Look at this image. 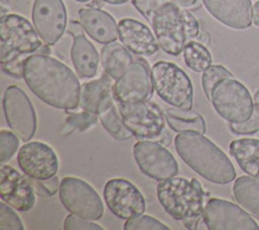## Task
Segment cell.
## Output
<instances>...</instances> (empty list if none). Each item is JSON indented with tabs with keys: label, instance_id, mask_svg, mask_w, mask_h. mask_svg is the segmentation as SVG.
Instances as JSON below:
<instances>
[{
	"label": "cell",
	"instance_id": "6da1fadb",
	"mask_svg": "<svg viewBox=\"0 0 259 230\" xmlns=\"http://www.w3.org/2000/svg\"><path fill=\"white\" fill-rule=\"evenodd\" d=\"M22 78L30 91L47 104L64 110L79 106V79L56 58L41 53L30 55L23 62Z\"/></svg>",
	"mask_w": 259,
	"mask_h": 230
},
{
	"label": "cell",
	"instance_id": "7a4b0ae2",
	"mask_svg": "<svg viewBox=\"0 0 259 230\" xmlns=\"http://www.w3.org/2000/svg\"><path fill=\"white\" fill-rule=\"evenodd\" d=\"M140 13L151 25L160 48L169 55L178 56L199 35L197 19L169 0H152Z\"/></svg>",
	"mask_w": 259,
	"mask_h": 230
},
{
	"label": "cell",
	"instance_id": "3957f363",
	"mask_svg": "<svg viewBox=\"0 0 259 230\" xmlns=\"http://www.w3.org/2000/svg\"><path fill=\"white\" fill-rule=\"evenodd\" d=\"M0 63L2 71L16 79L22 78L24 60L32 54L50 55L33 24L19 14L7 13L0 19Z\"/></svg>",
	"mask_w": 259,
	"mask_h": 230
},
{
	"label": "cell",
	"instance_id": "277c9868",
	"mask_svg": "<svg viewBox=\"0 0 259 230\" xmlns=\"http://www.w3.org/2000/svg\"><path fill=\"white\" fill-rule=\"evenodd\" d=\"M174 147L180 158L204 179L227 184L236 178V170L227 156L203 134L186 132L174 139Z\"/></svg>",
	"mask_w": 259,
	"mask_h": 230
},
{
	"label": "cell",
	"instance_id": "5b68a950",
	"mask_svg": "<svg viewBox=\"0 0 259 230\" xmlns=\"http://www.w3.org/2000/svg\"><path fill=\"white\" fill-rule=\"evenodd\" d=\"M157 197L164 210L175 220L183 221L188 229H196L202 219L204 190L196 178L173 176L157 185Z\"/></svg>",
	"mask_w": 259,
	"mask_h": 230
},
{
	"label": "cell",
	"instance_id": "8992f818",
	"mask_svg": "<svg viewBox=\"0 0 259 230\" xmlns=\"http://www.w3.org/2000/svg\"><path fill=\"white\" fill-rule=\"evenodd\" d=\"M124 126L138 141H155L169 146L171 137L166 130L164 110L153 101L122 104L115 102Z\"/></svg>",
	"mask_w": 259,
	"mask_h": 230
},
{
	"label": "cell",
	"instance_id": "52a82bcc",
	"mask_svg": "<svg viewBox=\"0 0 259 230\" xmlns=\"http://www.w3.org/2000/svg\"><path fill=\"white\" fill-rule=\"evenodd\" d=\"M152 82L159 97L171 106L191 109L193 86L188 75L176 64L159 61L151 68Z\"/></svg>",
	"mask_w": 259,
	"mask_h": 230
},
{
	"label": "cell",
	"instance_id": "ba28073f",
	"mask_svg": "<svg viewBox=\"0 0 259 230\" xmlns=\"http://www.w3.org/2000/svg\"><path fill=\"white\" fill-rule=\"evenodd\" d=\"M210 101L218 114L229 124L247 121L254 106L249 90L235 77L220 80L211 90Z\"/></svg>",
	"mask_w": 259,
	"mask_h": 230
},
{
	"label": "cell",
	"instance_id": "9c48e42d",
	"mask_svg": "<svg viewBox=\"0 0 259 230\" xmlns=\"http://www.w3.org/2000/svg\"><path fill=\"white\" fill-rule=\"evenodd\" d=\"M59 197L63 206L80 218L96 221L103 215L104 206L99 195L81 178L64 177L60 183Z\"/></svg>",
	"mask_w": 259,
	"mask_h": 230
},
{
	"label": "cell",
	"instance_id": "30bf717a",
	"mask_svg": "<svg viewBox=\"0 0 259 230\" xmlns=\"http://www.w3.org/2000/svg\"><path fill=\"white\" fill-rule=\"evenodd\" d=\"M2 106L11 131L23 142L32 139L36 131V114L26 93L16 85L6 87Z\"/></svg>",
	"mask_w": 259,
	"mask_h": 230
},
{
	"label": "cell",
	"instance_id": "8fae6325",
	"mask_svg": "<svg viewBox=\"0 0 259 230\" xmlns=\"http://www.w3.org/2000/svg\"><path fill=\"white\" fill-rule=\"evenodd\" d=\"M154 91L151 68L143 58H137L112 86L115 102L122 104L150 100Z\"/></svg>",
	"mask_w": 259,
	"mask_h": 230
},
{
	"label": "cell",
	"instance_id": "7c38bea8",
	"mask_svg": "<svg viewBox=\"0 0 259 230\" xmlns=\"http://www.w3.org/2000/svg\"><path fill=\"white\" fill-rule=\"evenodd\" d=\"M133 154L140 170L147 176L162 181L178 174V164L164 145L155 141H138Z\"/></svg>",
	"mask_w": 259,
	"mask_h": 230
},
{
	"label": "cell",
	"instance_id": "4fadbf2b",
	"mask_svg": "<svg viewBox=\"0 0 259 230\" xmlns=\"http://www.w3.org/2000/svg\"><path fill=\"white\" fill-rule=\"evenodd\" d=\"M202 220L209 230H259V225L242 207L218 198L207 201Z\"/></svg>",
	"mask_w": 259,
	"mask_h": 230
},
{
	"label": "cell",
	"instance_id": "5bb4252c",
	"mask_svg": "<svg viewBox=\"0 0 259 230\" xmlns=\"http://www.w3.org/2000/svg\"><path fill=\"white\" fill-rule=\"evenodd\" d=\"M103 197L110 212L124 220L144 214L146 201L140 189L123 178L109 179L103 188Z\"/></svg>",
	"mask_w": 259,
	"mask_h": 230
},
{
	"label": "cell",
	"instance_id": "9a60e30c",
	"mask_svg": "<svg viewBox=\"0 0 259 230\" xmlns=\"http://www.w3.org/2000/svg\"><path fill=\"white\" fill-rule=\"evenodd\" d=\"M32 24L44 44L56 45L67 30V9L63 0H34Z\"/></svg>",
	"mask_w": 259,
	"mask_h": 230
},
{
	"label": "cell",
	"instance_id": "2e32d148",
	"mask_svg": "<svg viewBox=\"0 0 259 230\" xmlns=\"http://www.w3.org/2000/svg\"><path fill=\"white\" fill-rule=\"evenodd\" d=\"M17 163L22 172L31 178L47 179L57 174L59 159L48 144L39 141L27 142L17 153Z\"/></svg>",
	"mask_w": 259,
	"mask_h": 230
},
{
	"label": "cell",
	"instance_id": "e0dca14e",
	"mask_svg": "<svg viewBox=\"0 0 259 230\" xmlns=\"http://www.w3.org/2000/svg\"><path fill=\"white\" fill-rule=\"evenodd\" d=\"M0 173V197L2 201L21 212L32 209L35 203V193L29 178L24 177L8 164L1 165Z\"/></svg>",
	"mask_w": 259,
	"mask_h": 230
},
{
	"label": "cell",
	"instance_id": "ac0fdd59",
	"mask_svg": "<svg viewBox=\"0 0 259 230\" xmlns=\"http://www.w3.org/2000/svg\"><path fill=\"white\" fill-rule=\"evenodd\" d=\"M202 3L211 16L228 27L246 29L252 24L251 0H202Z\"/></svg>",
	"mask_w": 259,
	"mask_h": 230
},
{
	"label": "cell",
	"instance_id": "d6986e66",
	"mask_svg": "<svg viewBox=\"0 0 259 230\" xmlns=\"http://www.w3.org/2000/svg\"><path fill=\"white\" fill-rule=\"evenodd\" d=\"M118 39L121 44L137 56L150 57L156 54L160 45L154 32L143 22L123 18L118 21Z\"/></svg>",
	"mask_w": 259,
	"mask_h": 230
},
{
	"label": "cell",
	"instance_id": "ffe728a7",
	"mask_svg": "<svg viewBox=\"0 0 259 230\" xmlns=\"http://www.w3.org/2000/svg\"><path fill=\"white\" fill-rule=\"evenodd\" d=\"M79 21L84 31L93 41L105 45L118 37V26L108 12L97 7H85L78 11Z\"/></svg>",
	"mask_w": 259,
	"mask_h": 230
},
{
	"label": "cell",
	"instance_id": "44dd1931",
	"mask_svg": "<svg viewBox=\"0 0 259 230\" xmlns=\"http://www.w3.org/2000/svg\"><path fill=\"white\" fill-rule=\"evenodd\" d=\"M70 57L79 78L91 79L96 76L100 56L84 32L73 35Z\"/></svg>",
	"mask_w": 259,
	"mask_h": 230
},
{
	"label": "cell",
	"instance_id": "7402d4cb",
	"mask_svg": "<svg viewBox=\"0 0 259 230\" xmlns=\"http://www.w3.org/2000/svg\"><path fill=\"white\" fill-rule=\"evenodd\" d=\"M229 150L240 168L259 179V139L242 138L231 142Z\"/></svg>",
	"mask_w": 259,
	"mask_h": 230
},
{
	"label": "cell",
	"instance_id": "603a6c76",
	"mask_svg": "<svg viewBox=\"0 0 259 230\" xmlns=\"http://www.w3.org/2000/svg\"><path fill=\"white\" fill-rule=\"evenodd\" d=\"M132 52L122 44L112 42L103 45L100 52V63L103 71L113 80L119 78L133 64Z\"/></svg>",
	"mask_w": 259,
	"mask_h": 230
},
{
	"label": "cell",
	"instance_id": "cb8c5ba5",
	"mask_svg": "<svg viewBox=\"0 0 259 230\" xmlns=\"http://www.w3.org/2000/svg\"><path fill=\"white\" fill-rule=\"evenodd\" d=\"M99 122L103 128L118 141L127 140L133 136L131 131L124 126L115 100L112 96V92L105 95L98 107Z\"/></svg>",
	"mask_w": 259,
	"mask_h": 230
},
{
	"label": "cell",
	"instance_id": "d4e9b609",
	"mask_svg": "<svg viewBox=\"0 0 259 230\" xmlns=\"http://www.w3.org/2000/svg\"><path fill=\"white\" fill-rule=\"evenodd\" d=\"M164 114L168 126L178 134L194 132L204 135L206 132L204 119L197 111L170 106L164 109Z\"/></svg>",
	"mask_w": 259,
	"mask_h": 230
},
{
	"label": "cell",
	"instance_id": "484cf974",
	"mask_svg": "<svg viewBox=\"0 0 259 230\" xmlns=\"http://www.w3.org/2000/svg\"><path fill=\"white\" fill-rule=\"evenodd\" d=\"M112 78L106 73L99 79H94L81 85L79 106L83 110L98 113V107L102 98L112 92Z\"/></svg>",
	"mask_w": 259,
	"mask_h": 230
},
{
	"label": "cell",
	"instance_id": "4316f807",
	"mask_svg": "<svg viewBox=\"0 0 259 230\" xmlns=\"http://www.w3.org/2000/svg\"><path fill=\"white\" fill-rule=\"evenodd\" d=\"M236 202L250 215L259 218V179L242 175L233 184Z\"/></svg>",
	"mask_w": 259,
	"mask_h": 230
},
{
	"label": "cell",
	"instance_id": "83f0119b",
	"mask_svg": "<svg viewBox=\"0 0 259 230\" xmlns=\"http://www.w3.org/2000/svg\"><path fill=\"white\" fill-rule=\"evenodd\" d=\"M182 53L186 66L194 72L201 73L211 65L212 59L209 51L198 42H189Z\"/></svg>",
	"mask_w": 259,
	"mask_h": 230
},
{
	"label": "cell",
	"instance_id": "f1b7e54d",
	"mask_svg": "<svg viewBox=\"0 0 259 230\" xmlns=\"http://www.w3.org/2000/svg\"><path fill=\"white\" fill-rule=\"evenodd\" d=\"M67 112H69L67 110ZM99 121L98 114L83 110L80 112H69L65 127L61 131L62 136H68L75 130L85 132Z\"/></svg>",
	"mask_w": 259,
	"mask_h": 230
},
{
	"label": "cell",
	"instance_id": "f546056e",
	"mask_svg": "<svg viewBox=\"0 0 259 230\" xmlns=\"http://www.w3.org/2000/svg\"><path fill=\"white\" fill-rule=\"evenodd\" d=\"M224 78H234V75L222 65H210L201 75V85L204 95L210 100V94L213 86Z\"/></svg>",
	"mask_w": 259,
	"mask_h": 230
},
{
	"label": "cell",
	"instance_id": "4dcf8cb0",
	"mask_svg": "<svg viewBox=\"0 0 259 230\" xmlns=\"http://www.w3.org/2000/svg\"><path fill=\"white\" fill-rule=\"evenodd\" d=\"M19 138L11 131L1 130L0 132V163L3 165L9 161L17 152Z\"/></svg>",
	"mask_w": 259,
	"mask_h": 230
},
{
	"label": "cell",
	"instance_id": "1f68e13d",
	"mask_svg": "<svg viewBox=\"0 0 259 230\" xmlns=\"http://www.w3.org/2000/svg\"><path fill=\"white\" fill-rule=\"evenodd\" d=\"M124 230H169L165 224L149 215H141L124 222Z\"/></svg>",
	"mask_w": 259,
	"mask_h": 230
},
{
	"label": "cell",
	"instance_id": "d6a6232c",
	"mask_svg": "<svg viewBox=\"0 0 259 230\" xmlns=\"http://www.w3.org/2000/svg\"><path fill=\"white\" fill-rule=\"evenodd\" d=\"M14 209V208H13ZM11 206L4 201L0 204V230H23L24 226L19 216Z\"/></svg>",
	"mask_w": 259,
	"mask_h": 230
},
{
	"label": "cell",
	"instance_id": "836d02e7",
	"mask_svg": "<svg viewBox=\"0 0 259 230\" xmlns=\"http://www.w3.org/2000/svg\"><path fill=\"white\" fill-rule=\"evenodd\" d=\"M230 130L236 135H252L259 132V103H255L251 117L238 124H230Z\"/></svg>",
	"mask_w": 259,
	"mask_h": 230
},
{
	"label": "cell",
	"instance_id": "e575fe53",
	"mask_svg": "<svg viewBox=\"0 0 259 230\" xmlns=\"http://www.w3.org/2000/svg\"><path fill=\"white\" fill-rule=\"evenodd\" d=\"M34 193L40 197H51L57 194V191L60 189V183L59 177L54 175L47 179H36L28 177Z\"/></svg>",
	"mask_w": 259,
	"mask_h": 230
},
{
	"label": "cell",
	"instance_id": "d590c367",
	"mask_svg": "<svg viewBox=\"0 0 259 230\" xmlns=\"http://www.w3.org/2000/svg\"><path fill=\"white\" fill-rule=\"evenodd\" d=\"M65 230H103V228L94 223L92 220L80 218L74 214H70L64 221Z\"/></svg>",
	"mask_w": 259,
	"mask_h": 230
},
{
	"label": "cell",
	"instance_id": "8d00e7d4",
	"mask_svg": "<svg viewBox=\"0 0 259 230\" xmlns=\"http://www.w3.org/2000/svg\"><path fill=\"white\" fill-rule=\"evenodd\" d=\"M171 2H173L174 4L178 5L179 7H182V8H189V7H192L194 6L198 0H169Z\"/></svg>",
	"mask_w": 259,
	"mask_h": 230
},
{
	"label": "cell",
	"instance_id": "74e56055",
	"mask_svg": "<svg viewBox=\"0 0 259 230\" xmlns=\"http://www.w3.org/2000/svg\"><path fill=\"white\" fill-rule=\"evenodd\" d=\"M253 23L256 26H259V1L255 2V4L253 5Z\"/></svg>",
	"mask_w": 259,
	"mask_h": 230
},
{
	"label": "cell",
	"instance_id": "f35d334b",
	"mask_svg": "<svg viewBox=\"0 0 259 230\" xmlns=\"http://www.w3.org/2000/svg\"><path fill=\"white\" fill-rule=\"evenodd\" d=\"M102 1L111 5H121V4L127 3L131 0H102Z\"/></svg>",
	"mask_w": 259,
	"mask_h": 230
},
{
	"label": "cell",
	"instance_id": "ab89813d",
	"mask_svg": "<svg viewBox=\"0 0 259 230\" xmlns=\"http://www.w3.org/2000/svg\"><path fill=\"white\" fill-rule=\"evenodd\" d=\"M254 101L255 103H259V90H257L254 95Z\"/></svg>",
	"mask_w": 259,
	"mask_h": 230
},
{
	"label": "cell",
	"instance_id": "60d3db41",
	"mask_svg": "<svg viewBox=\"0 0 259 230\" xmlns=\"http://www.w3.org/2000/svg\"><path fill=\"white\" fill-rule=\"evenodd\" d=\"M75 1L81 2V3H86V2H89V1H91V0H75Z\"/></svg>",
	"mask_w": 259,
	"mask_h": 230
}]
</instances>
